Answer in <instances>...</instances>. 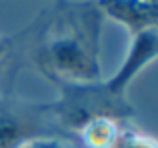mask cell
Wrapping results in <instances>:
<instances>
[{"instance_id":"obj_1","label":"cell","mask_w":158,"mask_h":148,"mask_svg":"<svg viewBox=\"0 0 158 148\" xmlns=\"http://www.w3.org/2000/svg\"><path fill=\"white\" fill-rule=\"evenodd\" d=\"M54 34L46 36L36 52V62L52 82H96L100 80L102 12L92 6L74 8Z\"/></svg>"},{"instance_id":"obj_5","label":"cell","mask_w":158,"mask_h":148,"mask_svg":"<svg viewBox=\"0 0 158 148\" xmlns=\"http://www.w3.org/2000/svg\"><path fill=\"white\" fill-rule=\"evenodd\" d=\"M110 148H158V142L144 136V134L132 132V130H124V132L118 130Z\"/></svg>"},{"instance_id":"obj_4","label":"cell","mask_w":158,"mask_h":148,"mask_svg":"<svg viewBox=\"0 0 158 148\" xmlns=\"http://www.w3.org/2000/svg\"><path fill=\"white\" fill-rule=\"evenodd\" d=\"M134 40H132L130 52H128L124 64L120 66V70L114 74L108 82L114 92H126V86L130 84V80L136 76L148 62H152L158 58V26H146L140 30L132 32Z\"/></svg>"},{"instance_id":"obj_7","label":"cell","mask_w":158,"mask_h":148,"mask_svg":"<svg viewBox=\"0 0 158 148\" xmlns=\"http://www.w3.org/2000/svg\"><path fill=\"white\" fill-rule=\"evenodd\" d=\"M10 46H12V40L6 38V36H0V58L10 50Z\"/></svg>"},{"instance_id":"obj_2","label":"cell","mask_w":158,"mask_h":148,"mask_svg":"<svg viewBox=\"0 0 158 148\" xmlns=\"http://www.w3.org/2000/svg\"><path fill=\"white\" fill-rule=\"evenodd\" d=\"M58 100L48 102L60 128L80 132L94 120H120L134 114L122 92H114L108 82H60Z\"/></svg>"},{"instance_id":"obj_3","label":"cell","mask_w":158,"mask_h":148,"mask_svg":"<svg viewBox=\"0 0 158 148\" xmlns=\"http://www.w3.org/2000/svg\"><path fill=\"white\" fill-rule=\"evenodd\" d=\"M58 128L48 104L0 98V148H20L36 138L56 136Z\"/></svg>"},{"instance_id":"obj_6","label":"cell","mask_w":158,"mask_h":148,"mask_svg":"<svg viewBox=\"0 0 158 148\" xmlns=\"http://www.w3.org/2000/svg\"><path fill=\"white\" fill-rule=\"evenodd\" d=\"M20 148H74L70 144H66V142L58 140L56 136H46V138H36V140H30L26 142L24 146Z\"/></svg>"}]
</instances>
